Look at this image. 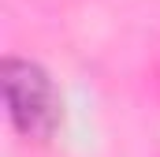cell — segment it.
<instances>
[{"label":"cell","instance_id":"cell-1","mask_svg":"<svg viewBox=\"0 0 160 157\" xmlns=\"http://www.w3.org/2000/svg\"><path fill=\"white\" fill-rule=\"evenodd\" d=\"M4 97H8V112L22 135L45 138L56 131L60 101L41 68L26 64V60H8L4 64Z\"/></svg>","mask_w":160,"mask_h":157}]
</instances>
